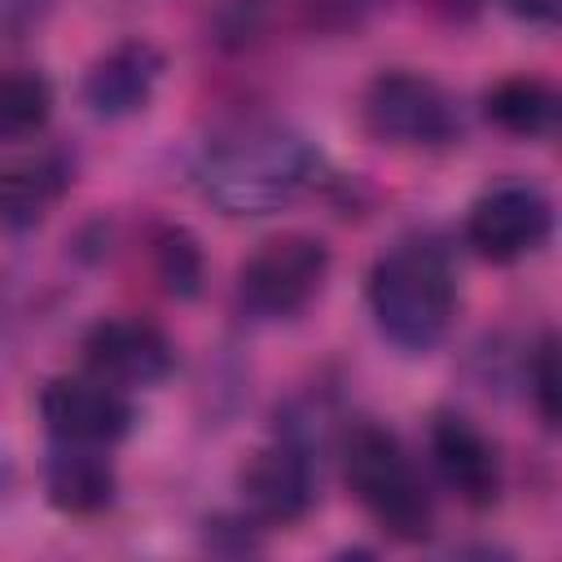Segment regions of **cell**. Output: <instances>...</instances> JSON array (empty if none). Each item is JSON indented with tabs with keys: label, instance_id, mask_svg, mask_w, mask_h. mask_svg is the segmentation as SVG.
<instances>
[{
	"label": "cell",
	"instance_id": "obj_13",
	"mask_svg": "<svg viewBox=\"0 0 562 562\" xmlns=\"http://www.w3.org/2000/svg\"><path fill=\"white\" fill-rule=\"evenodd\" d=\"M483 114L501 132L522 136V140H536V136H549L558 127V92L540 75H509V79H501V83L487 88Z\"/></svg>",
	"mask_w": 562,
	"mask_h": 562
},
{
	"label": "cell",
	"instance_id": "obj_2",
	"mask_svg": "<svg viewBox=\"0 0 562 562\" xmlns=\"http://www.w3.org/2000/svg\"><path fill=\"white\" fill-rule=\"evenodd\" d=\"M369 312L400 351H430L443 342L457 312V272L435 241H400L369 268Z\"/></svg>",
	"mask_w": 562,
	"mask_h": 562
},
{
	"label": "cell",
	"instance_id": "obj_10",
	"mask_svg": "<svg viewBox=\"0 0 562 562\" xmlns=\"http://www.w3.org/2000/svg\"><path fill=\"white\" fill-rule=\"evenodd\" d=\"M430 461L452 496L483 509L501 496V457L496 443L461 413L430 417Z\"/></svg>",
	"mask_w": 562,
	"mask_h": 562
},
{
	"label": "cell",
	"instance_id": "obj_11",
	"mask_svg": "<svg viewBox=\"0 0 562 562\" xmlns=\"http://www.w3.org/2000/svg\"><path fill=\"white\" fill-rule=\"evenodd\" d=\"M162 53L149 40H119L114 48H105L88 75H83V101L97 119H127L140 114L162 79Z\"/></svg>",
	"mask_w": 562,
	"mask_h": 562
},
{
	"label": "cell",
	"instance_id": "obj_8",
	"mask_svg": "<svg viewBox=\"0 0 562 562\" xmlns=\"http://www.w3.org/2000/svg\"><path fill=\"white\" fill-rule=\"evenodd\" d=\"M83 364H88V373H97L123 391H136V386H158L176 369V347L145 316H110L88 329Z\"/></svg>",
	"mask_w": 562,
	"mask_h": 562
},
{
	"label": "cell",
	"instance_id": "obj_6",
	"mask_svg": "<svg viewBox=\"0 0 562 562\" xmlns=\"http://www.w3.org/2000/svg\"><path fill=\"white\" fill-rule=\"evenodd\" d=\"M549 228H553L549 198L522 180H505L487 189L465 215V241L487 263H514L531 255L536 246H544Z\"/></svg>",
	"mask_w": 562,
	"mask_h": 562
},
{
	"label": "cell",
	"instance_id": "obj_21",
	"mask_svg": "<svg viewBox=\"0 0 562 562\" xmlns=\"http://www.w3.org/2000/svg\"><path fill=\"white\" fill-rule=\"evenodd\" d=\"M48 0H0V13L4 18H31V13H40Z\"/></svg>",
	"mask_w": 562,
	"mask_h": 562
},
{
	"label": "cell",
	"instance_id": "obj_7",
	"mask_svg": "<svg viewBox=\"0 0 562 562\" xmlns=\"http://www.w3.org/2000/svg\"><path fill=\"white\" fill-rule=\"evenodd\" d=\"M40 417L57 443L110 448L132 430V404L123 386L88 373V378H53L40 391Z\"/></svg>",
	"mask_w": 562,
	"mask_h": 562
},
{
	"label": "cell",
	"instance_id": "obj_19",
	"mask_svg": "<svg viewBox=\"0 0 562 562\" xmlns=\"http://www.w3.org/2000/svg\"><path fill=\"white\" fill-rule=\"evenodd\" d=\"M518 18H527V22H540V26H549V22H558V9H562V0H505Z\"/></svg>",
	"mask_w": 562,
	"mask_h": 562
},
{
	"label": "cell",
	"instance_id": "obj_1",
	"mask_svg": "<svg viewBox=\"0 0 562 562\" xmlns=\"http://www.w3.org/2000/svg\"><path fill=\"white\" fill-rule=\"evenodd\" d=\"M316 176L312 145L281 123H237L206 140L198 189L228 215H272L294 202Z\"/></svg>",
	"mask_w": 562,
	"mask_h": 562
},
{
	"label": "cell",
	"instance_id": "obj_9",
	"mask_svg": "<svg viewBox=\"0 0 562 562\" xmlns=\"http://www.w3.org/2000/svg\"><path fill=\"white\" fill-rule=\"evenodd\" d=\"M241 501L259 522H299L312 501H316V474H312V457L307 448H299L294 439H277L259 452L246 457L241 474H237Z\"/></svg>",
	"mask_w": 562,
	"mask_h": 562
},
{
	"label": "cell",
	"instance_id": "obj_17",
	"mask_svg": "<svg viewBox=\"0 0 562 562\" xmlns=\"http://www.w3.org/2000/svg\"><path fill=\"white\" fill-rule=\"evenodd\" d=\"M531 395H536V408H540L544 426H558V347H553V338H544L536 347V360H531Z\"/></svg>",
	"mask_w": 562,
	"mask_h": 562
},
{
	"label": "cell",
	"instance_id": "obj_4",
	"mask_svg": "<svg viewBox=\"0 0 562 562\" xmlns=\"http://www.w3.org/2000/svg\"><path fill=\"white\" fill-rule=\"evenodd\" d=\"M360 119L373 140L408 149L448 145L461 132L452 97L435 79L413 70H382L360 97Z\"/></svg>",
	"mask_w": 562,
	"mask_h": 562
},
{
	"label": "cell",
	"instance_id": "obj_3",
	"mask_svg": "<svg viewBox=\"0 0 562 562\" xmlns=\"http://www.w3.org/2000/svg\"><path fill=\"white\" fill-rule=\"evenodd\" d=\"M342 474L364 514L400 544H422L435 531V501L404 443L378 426L356 422L342 435Z\"/></svg>",
	"mask_w": 562,
	"mask_h": 562
},
{
	"label": "cell",
	"instance_id": "obj_5",
	"mask_svg": "<svg viewBox=\"0 0 562 562\" xmlns=\"http://www.w3.org/2000/svg\"><path fill=\"white\" fill-rule=\"evenodd\" d=\"M329 277V246L312 233H281L263 241L237 272V294L255 316L281 321L303 312Z\"/></svg>",
	"mask_w": 562,
	"mask_h": 562
},
{
	"label": "cell",
	"instance_id": "obj_16",
	"mask_svg": "<svg viewBox=\"0 0 562 562\" xmlns=\"http://www.w3.org/2000/svg\"><path fill=\"white\" fill-rule=\"evenodd\" d=\"M154 272L171 299H193L202 290V246L189 228H162L154 241Z\"/></svg>",
	"mask_w": 562,
	"mask_h": 562
},
{
	"label": "cell",
	"instance_id": "obj_12",
	"mask_svg": "<svg viewBox=\"0 0 562 562\" xmlns=\"http://www.w3.org/2000/svg\"><path fill=\"white\" fill-rule=\"evenodd\" d=\"M44 492L61 514H101L114 505L119 479L114 465L105 461L101 448H83V443H57V452L44 465Z\"/></svg>",
	"mask_w": 562,
	"mask_h": 562
},
{
	"label": "cell",
	"instance_id": "obj_18",
	"mask_svg": "<svg viewBox=\"0 0 562 562\" xmlns=\"http://www.w3.org/2000/svg\"><path fill=\"white\" fill-rule=\"evenodd\" d=\"M307 4V13L316 18V22H325V26H356L360 18H369L382 0H303Z\"/></svg>",
	"mask_w": 562,
	"mask_h": 562
},
{
	"label": "cell",
	"instance_id": "obj_15",
	"mask_svg": "<svg viewBox=\"0 0 562 562\" xmlns=\"http://www.w3.org/2000/svg\"><path fill=\"white\" fill-rule=\"evenodd\" d=\"M53 114V83L31 66L0 70V140H31Z\"/></svg>",
	"mask_w": 562,
	"mask_h": 562
},
{
	"label": "cell",
	"instance_id": "obj_14",
	"mask_svg": "<svg viewBox=\"0 0 562 562\" xmlns=\"http://www.w3.org/2000/svg\"><path fill=\"white\" fill-rule=\"evenodd\" d=\"M66 162L61 158H35L22 167L0 171V224L4 228H31L44 220V211L66 189Z\"/></svg>",
	"mask_w": 562,
	"mask_h": 562
},
{
	"label": "cell",
	"instance_id": "obj_20",
	"mask_svg": "<svg viewBox=\"0 0 562 562\" xmlns=\"http://www.w3.org/2000/svg\"><path fill=\"white\" fill-rule=\"evenodd\" d=\"M430 9L443 13V18H452V22H470L483 9V0H430Z\"/></svg>",
	"mask_w": 562,
	"mask_h": 562
}]
</instances>
